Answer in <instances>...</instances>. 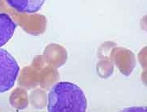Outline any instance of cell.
I'll return each instance as SVG.
<instances>
[{
	"mask_svg": "<svg viewBox=\"0 0 147 112\" xmlns=\"http://www.w3.org/2000/svg\"><path fill=\"white\" fill-rule=\"evenodd\" d=\"M87 100L82 89L69 82H60L51 89L48 95L49 112H84Z\"/></svg>",
	"mask_w": 147,
	"mask_h": 112,
	"instance_id": "cell-1",
	"label": "cell"
},
{
	"mask_svg": "<svg viewBox=\"0 0 147 112\" xmlns=\"http://www.w3.org/2000/svg\"><path fill=\"white\" fill-rule=\"evenodd\" d=\"M19 71L20 67L15 58L6 50L0 48V93L13 87Z\"/></svg>",
	"mask_w": 147,
	"mask_h": 112,
	"instance_id": "cell-2",
	"label": "cell"
},
{
	"mask_svg": "<svg viewBox=\"0 0 147 112\" xmlns=\"http://www.w3.org/2000/svg\"><path fill=\"white\" fill-rule=\"evenodd\" d=\"M17 25L11 18L5 13H0V47L11 39Z\"/></svg>",
	"mask_w": 147,
	"mask_h": 112,
	"instance_id": "cell-3",
	"label": "cell"
},
{
	"mask_svg": "<svg viewBox=\"0 0 147 112\" xmlns=\"http://www.w3.org/2000/svg\"><path fill=\"white\" fill-rule=\"evenodd\" d=\"M6 1L17 11L33 13L39 11L45 0H6Z\"/></svg>",
	"mask_w": 147,
	"mask_h": 112,
	"instance_id": "cell-4",
	"label": "cell"
}]
</instances>
